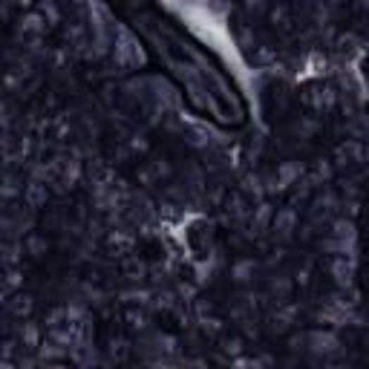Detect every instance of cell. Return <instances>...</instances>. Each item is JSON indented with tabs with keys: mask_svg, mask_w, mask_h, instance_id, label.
Masks as SVG:
<instances>
[{
	"mask_svg": "<svg viewBox=\"0 0 369 369\" xmlns=\"http://www.w3.org/2000/svg\"><path fill=\"white\" fill-rule=\"evenodd\" d=\"M303 101L312 107V113H326V110L334 107V89H332V87H323V84H315V87L306 89Z\"/></svg>",
	"mask_w": 369,
	"mask_h": 369,
	"instance_id": "5b68a950",
	"label": "cell"
},
{
	"mask_svg": "<svg viewBox=\"0 0 369 369\" xmlns=\"http://www.w3.org/2000/svg\"><path fill=\"white\" fill-rule=\"evenodd\" d=\"M366 159V150H363V142L358 139H346L344 144H337L334 153H332V168L334 170H344V168H355Z\"/></svg>",
	"mask_w": 369,
	"mask_h": 369,
	"instance_id": "6da1fadb",
	"label": "cell"
},
{
	"mask_svg": "<svg viewBox=\"0 0 369 369\" xmlns=\"http://www.w3.org/2000/svg\"><path fill=\"white\" fill-rule=\"evenodd\" d=\"M20 251L29 254L32 260H41V257L49 251V239H46L44 234L32 231V234H26V239H20Z\"/></svg>",
	"mask_w": 369,
	"mask_h": 369,
	"instance_id": "ba28073f",
	"label": "cell"
},
{
	"mask_svg": "<svg viewBox=\"0 0 369 369\" xmlns=\"http://www.w3.org/2000/svg\"><path fill=\"white\" fill-rule=\"evenodd\" d=\"M35 309V297L32 294H15L9 303H6V312L15 318V320H26Z\"/></svg>",
	"mask_w": 369,
	"mask_h": 369,
	"instance_id": "9c48e42d",
	"label": "cell"
},
{
	"mask_svg": "<svg viewBox=\"0 0 369 369\" xmlns=\"http://www.w3.org/2000/svg\"><path fill=\"white\" fill-rule=\"evenodd\" d=\"M303 176V165L300 162H280L274 168L271 179H268V188L265 194H274V191H286L292 184H297V179Z\"/></svg>",
	"mask_w": 369,
	"mask_h": 369,
	"instance_id": "7a4b0ae2",
	"label": "cell"
},
{
	"mask_svg": "<svg viewBox=\"0 0 369 369\" xmlns=\"http://www.w3.org/2000/svg\"><path fill=\"white\" fill-rule=\"evenodd\" d=\"M38 12L49 20V26H58L61 23V6L55 0H38Z\"/></svg>",
	"mask_w": 369,
	"mask_h": 369,
	"instance_id": "7c38bea8",
	"label": "cell"
},
{
	"mask_svg": "<svg viewBox=\"0 0 369 369\" xmlns=\"http://www.w3.org/2000/svg\"><path fill=\"white\" fill-rule=\"evenodd\" d=\"M257 271H260V263L254 257H237L228 265V277H231V283H237V286H249L257 277Z\"/></svg>",
	"mask_w": 369,
	"mask_h": 369,
	"instance_id": "277c9868",
	"label": "cell"
},
{
	"mask_svg": "<svg viewBox=\"0 0 369 369\" xmlns=\"http://www.w3.org/2000/svg\"><path fill=\"white\" fill-rule=\"evenodd\" d=\"M125 320H127V326H130L133 332H144V329L150 326L147 312L139 309V306H127V309H125Z\"/></svg>",
	"mask_w": 369,
	"mask_h": 369,
	"instance_id": "30bf717a",
	"label": "cell"
},
{
	"mask_svg": "<svg viewBox=\"0 0 369 369\" xmlns=\"http://www.w3.org/2000/svg\"><path fill=\"white\" fill-rule=\"evenodd\" d=\"M220 349H223L228 358H234V361H237V358L245 352V341H242L239 334H231V337H228V334H223V337H220Z\"/></svg>",
	"mask_w": 369,
	"mask_h": 369,
	"instance_id": "8fae6325",
	"label": "cell"
},
{
	"mask_svg": "<svg viewBox=\"0 0 369 369\" xmlns=\"http://www.w3.org/2000/svg\"><path fill=\"white\" fill-rule=\"evenodd\" d=\"M46 29H49V20L38 9H32V12L20 15V20H18V38L20 41H41L46 35Z\"/></svg>",
	"mask_w": 369,
	"mask_h": 369,
	"instance_id": "3957f363",
	"label": "cell"
},
{
	"mask_svg": "<svg viewBox=\"0 0 369 369\" xmlns=\"http://www.w3.org/2000/svg\"><path fill=\"white\" fill-rule=\"evenodd\" d=\"M366 280H369V271H366Z\"/></svg>",
	"mask_w": 369,
	"mask_h": 369,
	"instance_id": "5bb4252c",
	"label": "cell"
},
{
	"mask_svg": "<svg viewBox=\"0 0 369 369\" xmlns=\"http://www.w3.org/2000/svg\"><path fill=\"white\" fill-rule=\"evenodd\" d=\"M271 231H274V234H280L283 239H289L292 231H297V213H294V208L277 211V213H274V220H271Z\"/></svg>",
	"mask_w": 369,
	"mask_h": 369,
	"instance_id": "8992f818",
	"label": "cell"
},
{
	"mask_svg": "<svg viewBox=\"0 0 369 369\" xmlns=\"http://www.w3.org/2000/svg\"><path fill=\"white\" fill-rule=\"evenodd\" d=\"M318 130H320V121L312 118V115H297L292 125H289V133H292L294 139H315Z\"/></svg>",
	"mask_w": 369,
	"mask_h": 369,
	"instance_id": "52a82bcc",
	"label": "cell"
},
{
	"mask_svg": "<svg viewBox=\"0 0 369 369\" xmlns=\"http://www.w3.org/2000/svg\"><path fill=\"white\" fill-rule=\"evenodd\" d=\"M125 274L130 277V280H139V277H144V263L139 257H127L125 260Z\"/></svg>",
	"mask_w": 369,
	"mask_h": 369,
	"instance_id": "4fadbf2b",
	"label": "cell"
}]
</instances>
